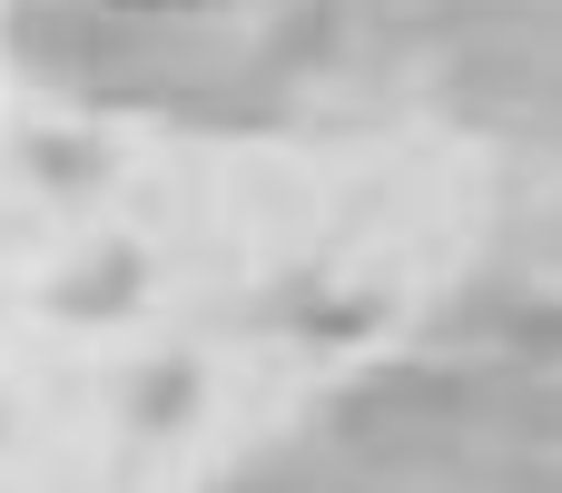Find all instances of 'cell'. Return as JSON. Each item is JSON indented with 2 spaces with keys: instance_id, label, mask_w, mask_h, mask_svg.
<instances>
[{
  "instance_id": "6da1fadb",
  "label": "cell",
  "mask_w": 562,
  "mask_h": 493,
  "mask_svg": "<svg viewBox=\"0 0 562 493\" xmlns=\"http://www.w3.org/2000/svg\"><path fill=\"white\" fill-rule=\"evenodd\" d=\"M89 287H59V306L69 316H89V306H128V287H138V257H99V267H79Z\"/></svg>"
},
{
  "instance_id": "7a4b0ae2",
  "label": "cell",
  "mask_w": 562,
  "mask_h": 493,
  "mask_svg": "<svg viewBox=\"0 0 562 493\" xmlns=\"http://www.w3.org/2000/svg\"><path fill=\"white\" fill-rule=\"evenodd\" d=\"M109 10H198V0H109Z\"/></svg>"
}]
</instances>
